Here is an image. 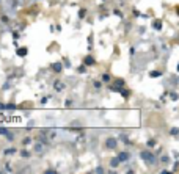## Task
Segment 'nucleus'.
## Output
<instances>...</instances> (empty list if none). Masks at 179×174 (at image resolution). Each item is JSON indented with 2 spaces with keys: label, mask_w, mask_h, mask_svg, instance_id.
I'll use <instances>...</instances> for the list:
<instances>
[{
  "label": "nucleus",
  "mask_w": 179,
  "mask_h": 174,
  "mask_svg": "<svg viewBox=\"0 0 179 174\" xmlns=\"http://www.w3.org/2000/svg\"><path fill=\"white\" fill-rule=\"evenodd\" d=\"M64 88H66V85H64L63 82H60V80H55V82H54V90H55L57 93H63Z\"/></svg>",
  "instance_id": "nucleus-5"
},
{
  "label": "nucleus",
  "mask_w": 179,
  "mask_h": 174,
  "mask_svg": "<svg viewBox=\"0 0 179 174\" xmlns=\"http://www.w3.org/2000/svg\"><path fill=\"white\" fill-rule=\"evenodd\" d=\"M113 85H116L120 88H124L126 86V82H124V79H116V80H113Z\"/></svg>",
  "instance_id": "nucleus-12"
},
{
  "label": "nucleus",
  "mask_w": 179,
  "mask_h": 174,
  "mask_svg": "<svg viewBox=\"0 0 179 174\" xmlns=\"http://www.w3.org/2000/svg\"><path fill=\"white\" fill-rule=\"evenodd\" d=\"M2 21L5 22V24H8L10 21H8V18H7V14H2Z\"/></svg>",
  "instance_id": "nucleus-37"
},
{
  "label": "nucleus",
  "mask_w": 179,
  "mask_h": 174,
  "mask_svg": "<svg viewBox=\"0 0 179 174\" xmlns=\"http://www.w3.org/2000/svg\"><path fill=\"white\" fill-rule=\"evenodd\" d=\"M33 151H35V154L36 155H44L46 154V151H47V144H44V143H41V141H36L35 144H33Z\"/></svg>",
  "instance_id": "nucleus-2"
},
{
  "label": "nucleus",
  "mask_w": 179,
  "mask_h": 174,
  "mask_svg": "<svg viewBox=\"0 0 179 174\" xmlns=\"http://www.w3.org/2000/svg\"><path fill=\"white\" fill-rule=\"evenodd\" d=\"M27 125H28V127H33V125H35V121H33V119H30V121H28V124H27Z\"/></svg>",
  "instance_id": "nucleus-38"
},
{
  "label": "nucleus",
  "mask_w": 179,
  "mask_h": 174,
  "mask_svg": "<svg viewBox=\"0 0 179 174\" xmlns=\"http://www.w3.org/2000/svg\"><path fill=\"white\" fill-rule=\"evenodd\" d=\"M93 172H99V174H102V172H104V168H102V166H98L96 169H93Z\"/></svg>",
  "instance_id": "nucleus-33"
},
{
  "label": "nucleus",
  "mask_w": 179,
  "mask_h": 174,
  "mask_svg": "<svg viewBox=\"0 0 179 174\" xmlns=\"http://www.w3.org/2000/svg\"><path fill=\"white\" fill-rule=\"evenodd\" d=\"M162 27H163V24H162L160 19H154V21H152V28H154L156 32H160Z\"/></svg>",
  "instance_id": "nucleus-9"
},
{
  "label": "nucleus",
  "mask_w": 179,
  "mask_h": 174,
  "mask_svg": "<svg viewBox=\"0 0 179 174\" xmlns=\"http://www.w3.org/2000/svg\"><path fill=\"white\" fill-rule=\"evenodd\" d=\"M64 107H66V108H72V107H74V100H72V99H66Z\"/></svg>",
  "instance_id": "nucleus-23"
},
{
  "label": "nucleus",
  "mask_w": 179,
  "mask_h": 174,
  "mask_svg": "<svg viewBox=\"0 0 179 174\" xmlns=\"http://www.w3.org/2000/svg\"><path fill=\"white\" fill-rule=\"evenodd\" d=\"M179 133V129L177 127H173L171 130H170V135H177Z\"/></svg>",
  "instance_id": "nucleus-30"
},
{
  "label": "nucleus",
  "mask_w": 179,
  "mask_h": 174,
  "mask_svg": "<svg viewBox=\"0 0 179 174\" xmlns=\"http://www.w3.org/2000/svg\"><path fill=\"white\" fill-rule=\"evenodd\" d=\"M176 11H177V14H179V7H176Z\"/></svg>",
  "instance_id": "nucleus-42"
},
{
  "label": "nucleus",
  "mask_w": 179,
  "mask_h": 174,
  "mask_svg": "<svg viewBox=\"0 0 179 174\" xmlns=\"http://www.w3.org/2000/svg\"><path fill=\"white\" fill-rule=\"evenodd\" d=\"M156 144H157L156 140H148V141H146V146H148V147H154Z\"/></svg>",
  "instance_id": "nucleus-24"
},
{
  "label": "nucleus",
  "mask_w": 179,
  "mask_h": 174,
  "mask_svg": "<svg viewBox=\"0 0 179 174\" xmlns=\"http://www.w3.org/2000/svg\"><path fill=\"white\" fill-rule=\"evenodd\" d=\"M170 99H171V100H177V99H179L177 93H170Z\"/></svg>",
  "instance_id": "nucleus-27"
},
{
  "label": "nucleus",
  "mask_w": 179,
  "mask_h": 174,
  "mask_svg": "<svg viewBox=\"0 0 179 174\" xmlns=\"http://www.w3.org/2000/svg\"><path fill=\"white\" fill-rule=\"evenodd\" d=\"M86 13H88V11H86V8H80V10H79V19H80V21H83V19H85V16H86Z\"/></svg>",
  "instance_id": "nucleus-15"
},
{
  "label": "nucleus",
  "mask_w": 179,
  "mask_h": 174,
  "mask_svg": "<svg viewBox=\"0 0 179 174\" xmlns=\"http://www.w3.org/2000/svg\"><path fill=\"white\" fill-rule=\"evenodd\" d=\"M5 172H13V168H11V165H10V163H7V165H5Z\"/></svg>",
  "instance_id": "nucleus-32"
},
{
  "label": "nucleus",
  "mask_w": 179,
  "mask_h": 174,
  "mask_svg": "<svg viewBox=\"0 0 179 174\" xmlns=\"http://www.w3.org/2000/svg\"><path fill=\"white\" fill-rule=\"evenodd\" d=\"M101 79H102V82H104V83H110V82H112V75H110L109 72L102 74V77H101Z\"/></svg>",
  "instance_id": "nucleus-13"
},
{
  "label": "nucleus",
  "mask_w": 179,
  "mask_h": 174,
  "mask_svg": "<svg viewBox=\"0 0 179 174\" xmlns=\"http://www.w3.org/2000/svg\"><path fill=\"white\" fill-rule=\"evenodd\" d=\"M19 155L22 157V158H30L32 157V154L27 151V149H21V152H19Z\"/></svg>",
  "instance_id": "nucleus-14"
},
{
  "label": "nucleus",
  "mask_w": 179,
  "mask_h": 174,
  "mask_svg": "<svg viewBox=\"0 0 179 174\" xmlns=\"http://www.w3.org/2000/svg\"><path fill=\"white\" fill-rule=\"evenodd\" d=\"M13 36H14V39H19V33H16V32H14V33H13Z\"/></svg>",
  "instance_id": "nucleus-41"
},
{
  "label": "nucleus",
  "mask_w": 179,
  "mask_h": 174,
  "mask_svg": "<svg viewBox=\"0 0 179 174\" xmlns=\"http://www.w3.org/2000/svg\"><path fill=\"white\" fill-rule=\"evenodd\" d=\"M10 133V129H5V127H0V135H3V136H7Z\"/></svg>",
  "instance_id": "nucleus-25"
},
{
  "label": "nucleus",
  "mask_w": 179,
  "mask_h": 174,
  "mask_svg": "<svg viewBox=\"0 0 179 174\" xmlns=\"http://www.w3.org/2000/svg\"><path fill=\"white\" fill-rule=\"evenodd\" d=\"M49 99H50V96H44V97L41 99V105H46V104L49 102Z\"/></svg>",
  "instance_id": "nucleus-28"
},
{
  "label": "nucleus",
  "mask_w": 179,
  "mask_h": 174,
  "mask_svg": "<svg viewBox=\"0 0 179 174\" xmlns=\"http://www.w3.org/2000/svg\"><path fill=\"white\" fill-rule=\"evenodd\" d=\"M168 160H170V158H168L166 155H163V157H162V161H163V163H168Z\"/></svg>",
  "instance_id": "nucleus-39"
},
{
  "label": "nucleus",
  "mask_w": 179,
  "mask_h": 174,
  "mask_svg": "<svg viewBox=\"0 0 179 174\" xmlns=\"http://www.w3.org/2000/svg\"><path fill=\"white\" fill-rule=\"evenodd\" d=\"M149 77H152V79L154 77H162V72L160 71H151L149 72Z\"/></svg>",
  "instance_id": "nucleus-22"
},
{
  "label": "nucleus",
  "mask_w": 179,
  "mask_h": 174,
  "mask_svg": "<svg viewBox=\"0 0 179 174\" xmlns=\"http://www.w3.org/2000/svg\"><path fill=\"white\" fill-rule=\"evenodd\" d=\"M27 54H28V47H25V46H24V47H19V49L16 50V55L21 57V58H25Z\"/></svg>",
  "instance_id": "nucleus-7"
},
{
  "label": "nucleus",
  "mask_w": 179,
  "mask_h": 174,
  "mask_svg": "<svg viewBox=\"0 0 179 174\" xmlns=\"http://www.w3.org/2000/svg\"><path fill=\"white\" fill-rule=\"evenodd\" d=\"M120 140H121L124 144H127V146H130V144H132V141H130V140H129L126 135H120Z\"/></svg>",
  "instance_id": "nucleus-17"
},
{
  "label": "nucleus",
  "mask_w": 179,
  "mask_h": 174,
  "mask_svg": "<svg viewBox=\"0 0 179 174\" xmlns=\"http://www.w3.org/2000/svg\"><path fill=\"white\" fill-rule=\"evenodd\" d=\"M120 94H121V96H123L124 99H127V97L130 96V90H126V88H123V90L120 91Z\"/></svg>",
  "instance_id": "nucleus-16"
},
{
  "label": "nucleus",
  "mask_w": 179,
  "mask_h": 174,
  "mask_svg": "<svg viewBox=\"0 0 179 174\" xmlns=\"http://www.w3.org/2000/svg\"><path fill=\"white\" fill-rule=\"evenodd\" d=\"M32 138L30 136H25V138H22V146H28V144H32Z\"/></svg>",
  "instance_id": "nucleus-20"
},
{
  "label": "nucleus",
  "mask_w": 179,
  "mask_h": 174,
  "mask_svg": "<svg viewBox=\"0 0 179 174\" xmlns=\"http://www.w3.org/2000/svg\"><path fill=\"white\" fill-rule=\"evenodd\" d=\"M63 64H64V68H72V66H71V63H69V60H68V58H63Z\"/></svg>",
  "instance_id": "nucleus-29"
},
{
  "label": "nucleus",
  "mask_w": 179,
  "mask_h": 174,
  "mask_svg": "<svg viewBox=\"0 0 179 174\" xmlns=\"http://www.w3.org/2000/svg\"><path fill=\"white\" fill-rule=\"evenodd\" d=\"M19 2H24V0H19Z\"/></svg>",
  "instance_id": "nucleus-44"
},
{
  "label": "nucleus",
  "mask_w": 179,
  "mask_h": 174,
  "mask_svg": "<svg viewBox=\"0 0 179 174\" xmlns=\"http://www.w3.org/2000/svg\"><path fill=\"white\" fill-rule=\"evenodd\" d=\"M116 146H118V140H116V138H113V136H109V138L105 140V147H107V149H110V151H115V149H116Z\"/></svg>",
  "instance_id": "nucleus-3"
},
{
  "label": "nucleus",
  "mask_w": 179,
  "mask_h": 174,
  "mask_svg": "<svg viewBox=\"0 0 179 174\" xmlns=\"http://www.w3.org/2000/svg\"><path fill=\"white\" fill-rule=\"evenodd\" d=\"M0 110H7V104H2V102H0Z\"/></svg>",
  "instance_id": "nucleus-40"
},
{
  "label": "nucleus",
  "mask_w": 179,
  "mask_h": 174,
  "mask_svg": "<svg viewBox=\"0 0 179 174\" xmlns=\"http://www.w3.org/2000/svg\"><path fill=\"white\" fill-rule=\"evenodd\" d=\"M132 13H134V16H135V18H140V11H138V10H135V8H134V10H132Z\"/></svg>",
  "instance_id": "nucleus-36"
},
{
  "label": "nucleus",
  "mask_w": 179,
  "mask_h": 174,
  "mask_svg": "<svg viewBox=\"0 0 179 174\" xmlns=\"http://www.w3.org/2000/svg\"><path fill=\"white\" fill-rule=\"evenodd\" d=\"M44 172H46V174H57V171H55V169H52V168H49V169H46Z\"/></svg>",
  "instance_id": "nucleus-34"
},
{
  "label": "nucleus",
  "mask_w": 179,
  "mask_h": 174,
  "mask_svg": "<svg viewBox=\"0 0 179 174\" xmlns=\"http://www.w3.org/2000/svg\"><path fill=\"white\" fill-rule=\"evenodd\" d=\"M120 165H121V161H120L118 157H112V158H110V166H112V168H118Z\"/></svg>",
  "instance_id": "nucleus-11"
},
{
  "label": "nucleus",
  "mask_w": 179,
  "mask_h": 174,
  "mask_svg": "<svg viewBox=\"0 0 179 174\" xmlns=\"http://www.w3.org/2000/svg\"><path fill=\"white\" fill-rule=\"evenodd\" d=\"M140 158H141L148 166H152V165L157 163V158H156V155H154L151 151H141V152H140Z\"/></svg>",
  "instance_id": "nucleus-1"
},
{
  "label": "nucleus",
  "mask_w": 179,
  "mask_h": 174,
  "mask_svg": "<svg viewBox=\"0 0 179 174\" xmlns=\"http://www.w3.org/2000/svg\"><path fill=\"white\" fill-rule=\"evenodd\" d=\"M50 68H52V71H54V72H57V74H60V72L63 71V68H64V64H63L61 61H57V63H54V64H52Z\"/></svg>",
  "instance_id": "nucleus-6"
},
{
  "label": "nucleus",
  "mask_w": 179,
  "mask_h": 174,
  "mask_svg": "<svg viewBox=\"0 0 179 174\" xmlns=\"http://www.w3.org/2000/svg\"><path fill=\"white\" fill-rule=\"evenodd\" d=\"M93 86H95V90H101L102 88V82H99V80H93Z\"/></svg>",
  "instance_id": "nucleus-18"
},
{
  "label": "nucleus",
  "mask_w": 179,
  "mask_h": 174,
  "mask_svg": "<svg viewBox=\"0 0 179 174\" xmlns=\"http://www.w3.org/2000/svg\"><path fill=\"white\" fill-rule=\"evenodd\" d=\"M16 152H18V149H16V147H8V149H5V151H3V155L11 157V155H14Z\"/></svg>",
  "instance_id": "nucleus-10"
},
{
  "label": "nucleus",
  "mask_w": 179,
  "mask_h": 174,
  "mask_svg": "<svg viewBox=\"0 0 179 174\" xmlns=\"http://www.w3.org/2000/svg\"><path fill=\"white\" fill-rule=\"evenodd\" d=\"M177 72H179V64H177Z\"/></svg>",
  "instance_id": "nucleus-43"
},
{
  "label": "nucleus",
  "mask_w": 179,
  "mask_h": 174,
  "mask_svg": "<svg viewBox=\"0 0 179 174\" xmlns=\"http://www.w3.org/2000/svg\"><path fill=\"white\" fill-rule=\"evenodd\" d=\"M77 72H79V74H86V64L79 66V68H77Z\"/></svg>",
  "instance_id": "nucleus-21"
},
{
  "label": "nucleus",
  "mask_w": 179,
  "mask_h": 174,
  "mask_svg": "<svg viewBox=\"0 0 179 174\" xmlns=\"http://www.w3.org/2000/svg\"><path fill=\"white\" fill-rule=\"evenodd\" d=\"M5 138H7L8 141H14V133H11V132H10V133H8Z\"/></svg>",
  "instance_id": "nucleus-31"
},
{
  "label": "nucleus",
  "mask_w": 179,
  "mask_h": 174,
  "mask_svg": "<svg viewBox=\"0 0 179 174\" xmlns=\"http://www.w3.org/2000/svg\"><path fill=\"white\" fill-rule=\"evenodd\" d=\"M16 108H18V105H16V104H13V102H8V104H7V110H10V111H14Z\"/></svg>",
  "instance_id": "nucleus-19"
},
{
  "label": "nucleus",
  "mask_w": 179,
  "mask_h": 174,
  "mask_svg": "<svg viewBox=\"0 0 179 174\" xmlns=\"http://www.w3.org/2000/svg\"><path fill=\"white\" fill-rule=\"evenodd\" d=\"M118 158H120V161L121 163H126L129 158H130V154L127 152V151H121V152H118V155H116Z\"/></svg>",
  "instance_id": "nucleus-4"
},
{
  "label": "nucleus",
  "mask_w": 179,
  "mask_h": 174,
  "mask_svg": "<svg viewBox=\"0 0 179 174\" xmlns=\"http://www.w3.org/2000/svg\"><path fill=\"white\" fill-rule=\"evenodd\" d=\"M113 14H116L118 18H123V14H121V11H120V10H113Z\"/></svg>",
  "instance_id": "nucleus-35"
},
{
  "label": "nucleus",
  "mask_w": 179,
  "mask_h": 174,
  "mask_svg": "<svg viewBox=\"0 0 179 174\" xmlns=\"http://www.w3.org/2000/svg\"><path fill=\"white\" fill-rule=\"evenodd\" d=\"M69 125H71V127H74V125H77V127H82V125H83V124H82V122H80V121H77V119H75V121H72V122H71V124H69Z\"/></svg>",
  "instance_id": "nucleus-26"
},
{
  "label": "nucleus",
  "mask_w": 179,
  "mask_h": 174,
  "mask_svg": "<svg viewBox=\"0 0 179 174\" xmlns=\"http://www.w3.org/2000/svg\"><path fill=\"white\" fill-rule=\"evenodd\" d=\"M83 64H86V66H95V64H96V60H95L91 55H86V57L83 58Z\"/></svg>",
  "instance_id": "nucleus-8"
}]
</instances>
